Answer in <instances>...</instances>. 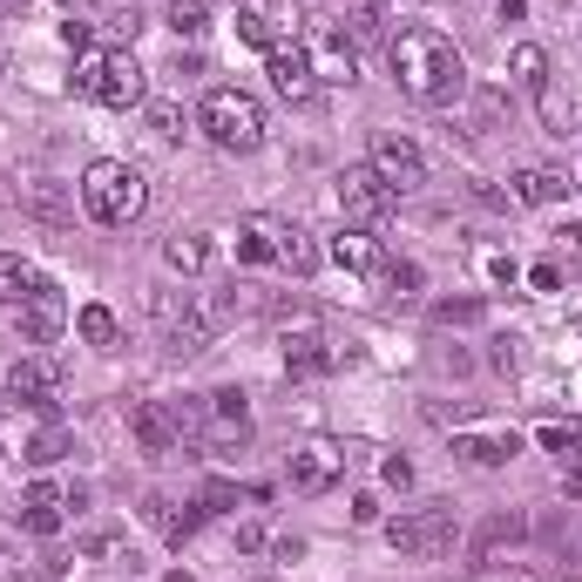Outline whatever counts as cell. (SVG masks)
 Masks as SVG:
<instances>
[{
    "label": "cell",
    "instance_id": "33",
    "mask_svg": "<svg viewBox=\"0 0 582 582\" xmlns=\"http://www.w3.org/2000/svg\"><path fill=\"white\" fill-rule=\"evenodd\" d=\"M61 454H68V434H61V426H48V434L27 447V460H61Z\"/></svg>",
    "mask_w": 582,
    "mask_h": 582
},
{
    "label": "cell",
    "instance_id": "30",
    "mask_svg": "<svg viewBox=\"0 0 582 582\" xmlns=\"http://www.w3.org/2000/svg\"><path fill=\"white\" fill-rule=\"evenodd\" d=\"M522 528H528L522 515H488V522H481V535H475V562H481V556H494L501 541H515Z\"/></svg>",
    "mask_w": 582,
    "mask_h": 582
},
{
    "label": "cell",
    "instance_id": "43",
    "mask_svg": "<svg viewBox=\"0 0 582 582\" xmlns=\"http://www.w3.org/2000/svg\"><path fill=\"white\" fill-rule=\"evenodd\" d=\"M0 197H8V176H0Z\"/></svg>",
    "mask_w": 582,
    "mask_h": 582
},
{
    "label": "cell",
    "instance_id": "39",
    "mask_svg": "<svg viewBox=\"0 0 582 582\" xmlns=\"http://www.w3.org/2000/svg\"><path fill=\"white\" fill-rule=\"evenodd\" d=\"M562 251H569V258H582V224H569V230H562Z\"/></svg>",
    "mask_w": 582,
    "mask_h": 582
},
{
    "label": "cell",
    "instance_id": "2",
    "mask_svg": "<svg viewBox=\"0 0 582 582\" xmlns=\"http://www.w3.org/2000/svg\"><path fill=\"white\" fill-rule=\"evenodd\" d=\"M75 95H89L102 109H142L149 82H142L129 48H82V61H75Z\"/></svg>",
    "mask_w": 582,
    "mask_h": 582
},
{
    "label": "cell",
    "instance_id": "15",
    "mask_svg": "<svg viewBox=\"0 0 582 582\" xmlns=\"http://www.w3.org/2000/svg\"><path fill=\"white\" fill-rule=\"evenodd\" d=\"M82 488H55V481H34L27 494H21V522H27V535H55L61 528V509H82Z\"/></svg>",
    "mask_w": 582,
    "mask_h": 582
},
{
    "label": "cell",
    "instance_id": "23",
    "mask_svg": "<svg viewBox=\"0 0 582 582\" xmlns=\"http://www.w3.org/2000/svg\"><path fill=\"white\" fill-rule=\"evenodd\" d=\"M562 190H569V183H562L556 170H522V176H515V197H522V204H562Z\"/></svg>",
    "mask_w": 582,
    "mask_h": 582
},
{
    "label": "cell",
    "instance_id": "10",
    "mask_svg": "<svg viewBox=\"0 0 582 582\" xmlns=\"http://www.w3.org/2000/svg\"><path fill=\"white\" fill-rule=\"evenodd\" d=\"M197 441H204V447H238V441H251V407H244L238 386L204 393V434H197Z\"/></svg>",
    "mask_w": 582,
    "mask_h": 582
},
{
    "label": "cell",
    "instance_id": "8",
    "mask_svg": "<svg viewBox=\"0 0 582 582\" xmlns=\"http://www.w3.org/2000/svg\"><path fill=\"white\" fill-rule=\"evenodd\" d=\"M21 345H55L61 339V326H68V298H61V285H48V278H34L27 285V298H21Z\"/></svg>",
    "mask_w": 582,
    "mask_h": 582
},
{
    "label": "cell",
    "instance_id": "17",
    "mask_svg": "<svg viewBox=\"0 0 582 582\" xmlns=\"http://www.w3.org/2000/svg\"><path fill=\"white\" fill-rule=\"evenodd\" d=\"M271 258H278L292 278H312V271H319V244L305 238L298 224H278V217H271Z\"/></svg>",
    "mask_w": 582,
    "mask_h": 582
},
{
    "label": "cell",
    "instance_id": "36",
    "mask_svg": "<svg viewBox=\"0 0 582 582\" xmlns=\"http://www.w3.org/2000/svg\"><path fill=\"white\" fill-rule=\"evenodd\" d=\"M386 14H393V0H360V27H379Z\"/></svg>",
    "mask_w": 582,
    "mask_h": 582
},
{
    "label": "cell",
    "instance_id": "25",
    "mask_svg": "<svg viewBox=\"0 0 582 582\" xmlns=\"http://www.w3.org/2000/svg\"><path fill=\"white\" fill-rule=\"evenodd\" d=\"M509 68H515V82H522V89H535V95L549 89V55H541L535 42H522V48L509 55Z\"/></svg>",
    "mask_w": 582,
    "mask_h": 582
},
{
    "label": "cell",
    "instance_id": "41",
    "mask_svg": "<svg viewBox=\"0 0 582 582\" xmlns=\"http://www.w3.org/2000/svg\"><path fill=\"white\" fill-rule=\"evenodd\" d=\"M170 582H197V575H190V569H170Z\"/></svg>",
    "mask_w": 582,
    "mask_h": 582
},
{
    "label": "cell",
    "instance_id": "1",
    "mask_svg": "<svg viewBox=\"0 0 582 582\" xmlns=\"http://www.w3.org/2000/svg\"><path fill=\"white\" fill-rule=\"evenodd\" d=\"M386 68H393V82L426 109H447V102L468 95V61H460V48L441 27H400L393 48H386Z\"/></svg>",
    "mask_w": 582,
    "mask_h": 582
},
{
    "label": "cell",
    "instance_id": "44",
    "mask_svg": "<svg viewBox=\"0 0 582 582\" xmlns=\"http://www.w3.org/2000/svg\"><path fill=\"white\" fill-rule=\"evenodd\" d=\"M0 562H8V556H0Z\"/></svg>",
    "mask_w": 582,
    "mask_h": 582
},
{
    "label": "cell",
    "instance_id": "5",
    "mask_svg": "<svg viewBox=\"0 0 582 582\" xmlns=\"http://www.w3.org/2000/svg\"><path fill=\"white\" fill-rule=\"evenodd\" d=\"M386 541H393L400 556H413V562H434V556H447L454 541H460V522H454V509H413V515H393L386 522Z\"/></svg>",
    "mask_w": 582,
    "mask_h": 582
},
{
    "label": "cell",
    "instance_id": "32",
    "mask_svg": "<svg viewBox=\"0 0 582 582\" xmlns=\"http://www.w3.org/2000/svg\"><path fill=\"white\" fill-rule=\"evenodd\" d=\"M238 34H244L251 48H264V55L278 48V27H271V14H264V8H238Z\"/></svg>",
    "mask_w": 582,
    "mask_h": 582
},
{
    "label": "cell",
    "instance_id": "26",
    "mask_svg": "<svg viewBox=\"0 0 582 582\" xmlns=\"http://www.w3.org/2000/svg\"><path fill=\"white\" fill-rule=\"evenodd\" d=\"M204 258H210V244L197 238V230H176V238L163 244V264L170 271H204Z\"/></svg>",
    "mask_w": 582,
    "mask_h": 582
},
{
    "label": "cell",
    "instance_id": "37",
    "mask_svg": "<svg viewBox=\"0 0 582 582\" xmlns=\"http://www.w3.org/2000/svg\"><path fill=\"white\" fill-rule=\"evenodd\" d=\"M528 278H535V292H556V285H562V271H556V264H535Z\"/></svg>",
    "mask_w": 582,
    "mask_h": 582
},
{
    "label": "cell",
    "instance_id": "20",
    "mask_svg": "<svg viewBox=\"0 0 582 582\" xmlns=\"http://www.w3.org/2000/svg\"><path fill=\"white\" fill-rule=\"evenodd\" d=\"M21 210H27V217H42V224H75L68 183H27V190H21Z\"/></svg>",
    "mask_w": 582,
    "mask_h": 582
},
{
    "label": "cell",
    "instance_id": "3",
    "mask_svg": "<svg viewBox=\"0 0 582 582\" xmlns=\"http://www.w3.org/2000/svg\"><path fill=\"white\" fill-rule=\"evenodd\" d=\"M197 129L230 149V157H251V149L264 142V102L251 89H210L204 109H197Z\"/></svg>",
    "mask_w": 582,
    "mask_h": 582
},
{
    "label": "cell",
    "instance_id": "19",
    "mask_svg": "<svg viewBox=\"0 0 582 582\" xmlns=\"http://www.w3.org/2000/svg\"><path fill=\"white\" fill-rule=\"evenodd\" d=\"M142 522L157 528V535H170V541H183V535H197L204 509H176L170 494H149V501H142Z\"/></svg>",
    "mask_w": 582,
    "mask_h": 582
},
{
    "label": "cell",
    "instance_id": "21",
    "mask_svg": "<svg viewBox=\"0 0 582 582\" xmlns=\"http://www.w3.org/2000/svg\"><path fill=\"white\" fill-rule=\"evenodd\" d=\"M468 582H556L549 569H535V562H501V556H481L468 569Z\"/></svg>",
    "mask_w": 582,
    "mask_h": 582
},
{
    "label": "cell",
    "instance_id": "9",
    "mask_svg": "<svg viewBox=\"0 0 582 582\" xmlns=\"http://www.w3.org/2000/svg\"><path fill=\"white\" fill-rule=\"evenodd\" d=\"M264 75H271V89H278L285 102H312L319 95V68H312V55H305V42H278L264 55Z\"/></svg>",
    "mask_w": 582,
    "mask_h": 582
},
{
    "label": "cell",
    "instance_id": "13",
    "mask_svg": "<svg viewBox=\"0 0 582 582\" xmlns=\"http://www.w3.org/2000/svg\"><path fill=\"white\" fill-rule=\"evenodd\" d=\"M332 258L353 271V278H366V285H386V278H393V258H386V244L373 238V230H339V238H332Z\"/></svg>",
    "mask_w": 582,
    "mask_h": 582
},
{
    "label": "cell",
    "instance_id": "42",
    "mask_svg": "<svg viewBox=\"0 0 582 582\" xmlns=\"http://www.w3.org/2000/svg\"><path fill=\"white\" fill-rule=\"evenodd\" d=\"M575 447H582V420H575Z\"/></svg>",
    "mask_w": 582,
    "mask_h": 582
},
{
    "label": "cell",
    "instance_id": "38",
    "mask_svg": "<svg viewBox=\"0 0 582 582\" xmlns=\"http://www.w3.org/2000/svg\"><path fill=\"white\" fill-rule=\"evenodd\" d=\"M475 312H481L475 298H447V305H441V319H475Z\"/></svg>",
    "mask_w": 582,
    "mask_h": 582
},
{
    "label": "cell",
    "instance_id": "28",
    "mask_svg": "<svg viewBox=\"0 0 582 582\" xmlns=\"http://www.w3.org/2000/svg\"><path fill=\"white\" fill-rule=\"evenodd\" d=\"M142 115H149V129H157V136H183V129H190V115H183L176 95H149Z\"/></svg>",
    "mask_w": 582,
    "mask_h": 582
},
{
    "label": "cell",
    "instance_id": "34",
    "mask_svg": "<svg viewBox=\"0 0 582 582\" xmlns=\"http://www.w3.org/2000/svg\"><path fill=\"white\" fill-rule=\"evenodd\" d=\"M224 509H238V488H230V481H210V488H204V515H224Z\"/></svg>",
    "mask_w": 582,
    "mask_h": 582
},
{
    "label": "cell",
    "instance_id": "16",
    "mask_svg": "<svg viewBox=\"0 0 582 582\" xmlns=\"http://www.w3.org/2000/svg\"><path fill=\"white\" fill-rule=\"evenodd\" d=\"M129 434L142 441V454H176V447H183L176 407H163V400H142V407H129Z\"/></svg>",
    "mask_w": 582,
    "mask_h": 582
},
{
    "label": "cell",
    "instance_id": "11",
    "mask_svg": "<svg viewBox=\"0 0 582 582\" xmlns=\"http://www.w3.org/2000/svg\"><path fill=\"white\" fill-rule=\"evenodd\" d=\"M305 55H312V68H319V89L326 82H353V75H360V48L345 42V27H332V21H319L312 34H305Z\"/></svg>",
    "mask_w": 582,
    "mask_h": 582
},
{
    "label": "cell",
    "instance_id": "24",
    "mask_svg": "<svg viewBox=\"0 0 582 582\" xmlns=\"http://www.w3.org/2000/svg\"><path fill=\"white\" fill-rule=\"evenodd\" d=\"M238 258L244 264H278L271 258V217H244L238 224Z\"/></svg>",
    "mask_w": 582,
    "mask_h": 582
},
{
    "label": "cell",
    "instance_id": "35",
    "mask_svg": "<svg viewBox=\"0 0 582 582\" xmlns=\"http://www.w3.org/2000/svg\"><path fill=\"white\" fill-rule=\"evenodd\" d=\"M541 447H549V454H575V420L569 426H541Z\"/></svg>",
    "mask_w": 582,
    "mask_h": 582
},
{
    "label": "cell",
    "instance_id": "18",
    "mask_svg": "<svg viewBox=\"0 0 582 582\" xmlns=\"http://www.w3.org/2000/svg\"><path fill=\"white\" fill-rule=\"evenodd\" d=\"M515 447H522L515 434H460V441H454V454L468 460V468H509Z\"/></svg>",
    "mask_w": 582,
    "mask_h": 582
},
{
    "label": "cell",
    "instance_id": "31",
    "mask_svg": "<svg viewBox=\"0 0 582 582\" xmlns=\"http://www.w3.org/2000/svg\"><path fill=\"white\" fill-rule=\"evenodd\" d=\"M163 21L176 34H204L210 27V0H163Z\"/></svg>",
    "mask_w": 582,
    "mask_h": 582
},
{
    "label": "cell",
    "instance_id": "27",
    "mask_svg": "<svg viewBox=\"0 0 582 582\" xmlns=\"http://www.w3.org/2000/svg\"><path fill=\"white\" fill-rule=\"evenodd\" d=\"M27 285H34V264L14 258V251H0V305H21Z\"/></svg>",
    "mask_w": 582,
    "mask_h": 582
},
{
    "label": "cell",
    "instance_id": "22",
    "mask_svg": "<svg viewBox=\"0 0 582 582\" xmlns=\"http://www.w3.org/2000/svg\"><path fill=\"white\" fill-rule=\"evenodd\" d=\"M75 556H82V562H136L129 535H115V528H89L82 541H75Z\"/></svg>",
    "mask_w": 582,
    "mask_h": 582
},
{
    "label": "cell",
    "instance_id": "6",
    "mask_svg": "<svg viewBox=\"0 0 582 582\" xmlns=\"http://www.w3.org/2000/svg\"><path fill=\"white\" fill-rule=\"evenodd\" d=\"M366 170L393 190V197H413V190L426 183V157L407 142V136H373V157H366Z\"/></svg>",
    "mask_w": 582,
    "mask_h": 582
},
{
    "label": "cell",
    "instance_id": "4",
    "mask_svg": "<svg viewBox=\"0 0 582 582\" xmlns=\"http://www.w3.org/2000/svg\"><path fill=\"white\" fill-rule=\"evenodd\" d=\"M142 204H149L142 170H129V163H89V176H82V210H89L95 224L123 230V224L142 217Z\"/></svg>",
    "mask_w": 582,
    "mask_h": 582
},
{
    "label": "cell",
    "instance_id": "7",
    "mask_svg": "<svg viewBox=\"0 0 582 582\" xmlns=\"http://www.w3.org/2000/svg\"><path fill=\"white\" fill-rule=\"evenodd\" d=\"M386 210H393V190H386L366 163L339 176V217H345V230H373Z\"/></svg>",
    "mask_w": 582,
    "mask_h": 582
},
{
    "label": "cell",
    "instance_id": "29",
    "mask_svg": "<svg viewBox=\"0 0 582 582\" xmlns=\"http://www.w3.org/2000/svg\"><path fill=\"white\" fill-rule=\"evenodd\" d=\"M75 326H82L89 345H115V339H123V326H115L109 305H82V312H75Z\"/></svg>",
    "mask_w": 582,
    "mask_h": 582
},
{
    "label": "cell",
    "instance_id": "14",
    "mask_svg": "<svg viewBox=\"0 0 582 582\" xmlns=\"http://www.w3.org/2000/svg\"><path fill=\"white\" fill-rule=\"evenodd\" d=\"M61 379H68V366H61L55 353H27V360H14V373H8V393L48 407V400L61 393Z\"/></svg>",
    "mask_w": 582,
    "mask_h": 582
},
{
    "label": "cell",
    "instance_id": "40",
    "mask_svg": "<svg viewBox=\"0 0 582 582\" xmlns=\"http://www.w3.org/2000/svg\"><path fill=\"white\" fill-rule=\"evenodd\" d=\"M27 8V0H0V14H21Z\"/></svg>",
    "mask_w": 582,
    "mask_h": 582
},
{
    "label": "cell",
    "instance_id": "12",
    "mask_svg": "<svg viewBox=\"0 0 582 582\" xmlns=\"http://www.w3.org/2000/svg\"><path fill=\"white\" fill-rule=\"evenodd\" d=\"M339 475H345V447H339V441H305V447L292 454V488H298V494H326Z\"/></svg>",
    "mask_w": 582,
    "mask_h": 582
}]
</instances>
